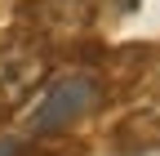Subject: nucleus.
<instances>
[{"mask_svg":"<svg viewBox=\"0 0 160 156\" xmlns=\"http://www.w3.org/2000/svg\"><path fill=\"white\" fill-rule=\"evenodd\" d=\"M18 152H22L18 138H0V156H18Z\"/></svg>","mask_w":160,"mask_h":156,"instance_id":"nucleus-4","label":"nucleus"},{"mask_svg":"<svg viewBox=\"0 0 160 156\" xmlns=\"http://www.w3.org/2000/svg\"><path fill=\"white\" fill-rule=\"evenodd\" d=\"M98 103H102L98 76L93 71H67V76L45 85V94L27 112V129L31 134H58V129H67L76 121H85L89 112H98Z\"/></svg>","mask_w":160,"mask_h":156,"instance_id":"nucleus-1","label":"nucleus"},{"mask_svg":"<svg viewBox=\"0 0 160 156\" xmlns=\"http://www.w3.org/2000/svg\"><path fill=\"white\" fill-rule=\"evenodd\" d=\"M49 76V54L36 40H5L0 45V112L22 107Z\"/></svg>","mask_w":160,"mask_h":156,"instance_id":"nucleus-2","label":"nucleus"},{"mask_svg":"<svg viewBox=\"0 0 160 156\" xmlns=\"http://www.w3.org/2000/svg\"><path fill=\"white\" fill-rule=\"evenodd\" d=\"M93 13L98 0H36L31 5V18L45 36H80L93 27Z\"/></svg>","mask_w":160,"mask_h":156,"instance_id":"nucleus-3","label":"nucleus"}]
</instances>
